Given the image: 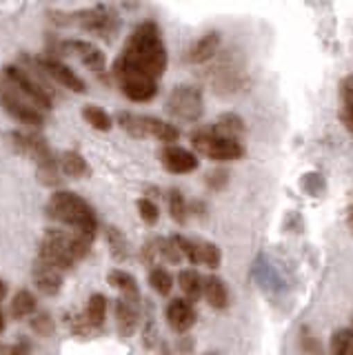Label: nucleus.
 <instances>
[{
    "label": "nucleus",
    "instance_id": "1",
    "mask_svg": "<svg viewBox=\"0 0 353 355\" xmlns=\"http://www.w3.org/2000/svg\"><path fill=\"white\" fill-rule=\"evenodd\" d=\"M169 53L162 31L153 20H145L127 36L123 51L112 67V78L131 103H151L158 96V80L167 71Z\"/></svg>",
    "mask_w": 353,
    "mask_h": 355
},
{
    "label": "nucleus",
    "instance_id": "2",
    "mask_svg": "<svg viewBox=\"0 0 353 355\" xmlns=\"http://www.w3.org/2000/svg\"><path fill=\"white\" fill-rule=\"evenodd\" d=\"M45 216L62 227H69L71 231H78L89 240H96L101 222H98L96 209L87 200L67 189L51 193L45 205Z\"/></svg>",
    "mask_w": 353,
    "mask_h": 355
},
{
    "label": "nucleus",
    "instance_id": "3",
    "mask_svg": "<svg viewBox=\"0 0 353 355\" xmlns=\"http://www.w3.org/2000/svg\"><path fill=\"white\" fill-rule=\"evenodd\" d=\"M92 244L94 240H89L78 231L47 229L38 244V258L53 264L64 273L89 255Z\"/></svg>",
    "mask_w": 353,
    "mask_h": 355
},
{
    "label": "nucleus",
    "instance_id": "4",
    "mask_svg": "<svg viewBox=\"0 0 353 355\" xmlns=\"http://www.w3.org/2000/svg\"><path fill=\"white\" fill-rule=\"evenodd\" d=\"M9 147H12L18 155L31 160L36 164L38 180L45 187H60L62 178L58 169V155L51 151L47 140L40 136L38 131L31 129H14L7 133Z\"/></svg>",
    "mask_w": 353,
    "mask_h": 355
},
{
    "label": "nucleus",
    "instance_id": "5",
    "mask_svg": "<svg viewBox=\"0 0 353 355\" xmlns=\"http://www.w3.org/2000/svg\"><path fill=\"white\" fill-rule=\"evenodd\" d=\"M51 20L60 27H78L96 36L112 38L120 29V16L112 5H94L76 11H49Z\"/></svg>",
    "mask_w": 353,
    "mask_h": 355
},
{
    "label": "nucleus",
    "instance_id": "6",
    "mask_svg": "<svg viewBox=\"0 0 353 355\" xmlns=\"http://www.w3.org/2000/svg\"><path fill=\"white\" fill-rule=\"evenodd\" d=\"M118 127L123 129L131 138H153L162 142L164 147L175 144L180 138V131L171 122L156 118V116H145V114H131V111H120L116 116Z\"/></svg>",
    "mask_w": 353,
    "mask_h": 355
},
{
    "label": "nucleus",
    "instance_id": "7",
    "mask_svg": "<svg viewBox=\"0 0 353 355\" xmlns=\"http://www.w3.org/2000/svg\"><path fill=\"white\" fill-rule=\"evenodd\" d=\"M191 147L214 162H234L245 155V147H242L240 140L223 136L212 125L200 127L191 133Z\"/></svg>",
    "mask_w": 353,
    "mask_h": 355
},
{
    "label": "nucleus",
    "instance_id": "8",
    "mask_svg": "<svg viewBox=\"0 0 353 355\" xmlns=\"http://www.w3.org/2000/svg\"><path fill=\"white\" fill-rule=\"evenodd\" d=\"M167 114L180 122H198L205 114V96L193 85H175L167 98Z\"/></svg>",
    "mask_w": 353,
    "mask_h": 355
},
{
    "label": "nucleus",
    "instance_id": "9",
    "mask_svg": "<svg viewBox=\"0 0 353 355\" xmlns=\"http://www.w3.org/2000/svg\"><path fill=\"white\" fill-rule=\"evenodd\" d=\"M0 107L5 109V114H9L14 120H18L20 125H25L31 131H38L45 127V114L38 111L34 105H29L3 76H0Z\"/></svg>",
    "mask_w": 353,
    "mask_h": 355
},
{
    "label": "nucleus",
    "instance_id": "10",
    "mask_svg": "<svg viewBox=\"0 0 353 355\" xmlns=\"http://www.w3.org/2000/svg\"><path fill=\"white\" fill-rule=\"evenodd\" d=\"M60 51H69L74 55H78V60L89 69L94 76H98L101 80H107L109 71H107V58L103 49L98 47L92 40H83V38H69L60 42Z\"/></svg>",
    "mask_w": 353,
    "mask_h": 355
},
{
    "label": "nucleus",
    "instance_id": "11",
    "mask_svg": "<svg viewBox=\"0 0 353 355\" xmlns=\"http://www.w3.org/2000/svg\"><path fill=\"white\" fill-rule=\"evenodd\" d=\"M34 62H36L38 69L56 85L69 89V92H74V94H85L87 92V83L71 69L69 64H64L62 60H58L56 55H47V53L38 55V58H34Z\"/></svg>",
    "mask_w": 353,
    "mask_h": 355
},
{
    "label": "nucleus",
    "instance_id": "12",
    "mask_svg": "<svg viewBox=\"0 0 353 355\" xmlns=\"http://www.w3.org/2000/svg\"><path fill=\"white\" fill-rule=\"evenodd\" d=\"M164 320H167V324L173 333H180L182 336V333L191 331L196 324L198 320L196 306L184 297H171L167 306H164Z\"/></svg>",
    "mask_w": 353,
    "mask_h": 355
},
{
    "label": "nucleus",
    "instance_id": "13",
    "mask_svg": "<svg viewBox=\"0 0 353 355\" xmlns=\"http://www.w3.org/2000/svg\"><path fill=\"white\" fill-rule=\"evenodd\" d=\"M160 162L169 173L175 175H184V173H193L198 166H200V160L198 155L189 149L180 147V144H169V147L160 149Z\"/></svg>",
    "mask_w": 353,
    "mask_h": 355
},
{
    "label": "nucleus",
    "instance_id": "14",
    "mask_svg": "<svg viewBox=\"0 0 353 355\" xmlns=\"http://www.w3.org/2000/svg\"><path fill=\"white\" fill-rule=\"evenodd\" d=\"M31 280H34L36 288L47 297H53L60 293L62 288V280H64V273L60 269H56L53 264L45 262L36 258L34 266H31Z\"/></svg>",
    "mask_w": 353,
    "mask_h": 355
},
{
    "label": "nucleus",
    "instance_id": "15",
    "mask_svg": "<svg viewBox=\"0 0 353 355\" xmlns=\"http://www.w3.org/2000/svg\"><path fill=\"white\" fill-rule=\"evenodd\" d=\"M209 83H212L216 87V92H220V94L238 92L242 87V71H240V67L234 64L231 58H223L212 67V71H209Z\"/></svg>",
    "mask_w": 353,
    "mask_h": 355
},
{
    "label": "nucleus",
    "instance_id": "16",
    "mask_svg": "<svg viewBox=\"0 0 353 355\" xmlns=\"http://www.w3.org/2000/svg\"><path fill=\"white\" fill-rule=\"evenodd\" d=\"M220 44H223L220 31H207V33H203V36L184 51V62H189V64H207L209 60H214L216 55H218Z\"/></svg>",
    "mask_w": 353,
    "mask_h": 355
},
{
    "label": "nucleus",
    "instance_id": "17",
    "mask_svg": "<svg viewBox=\"0 0 353 355\" xmlns=\"http://www.w3.org/2000/svg\"><path fill=\"white\" fill-rule=\"evenodd\" d=\"M140 324V304L120 297L116 302V329L120 338H131Z\"/></svg>",
    "mask_w": 353,
    "mask_h": 355
},
{
    "label": "nucleus",
    "instance_id": "18",
    "mask_svg": "<svg viewBox=\"0 0 353 355\" xmlns=\"http://www.w3.org/2000/svg\"><path fill=\"white\" fill-rule=\"evenodd\" d=\"M58 169L60 175L74 178V180H83V178L92 175V166L85 160V155L78 151H64L58 155Z\"/></svg>",
    "mask_w": 353,
    "mask_h": 355
},
{
    "label": "nucleus",
    "instance_id": "19",
    "mask_svg": "<svg viewBox=\"0 0 353 355\" xmlns=\"http://www.w3.org/2000/svg\"><path fill=\"white\" fill-rule=\"evenodd\" d=\"M203 297L207 300V304L212 309L223 311L229 306V291L223 277L218 275H207L203 277Z\"/></svg>",
    "mask_w": 353,
    "mask_h": 355
},
{
    "label": "nucleus",
    "instance_id": "20",
    "mask_svg": "<svg viewBox=\"0 0 353 355\" xmlns=\"http://www.w3.org/2000/svg\"><path fill=\"white\" fill-rule=\"evenodd\" d=\"M107 282L112 284L116 291H120L123 300H129V302H136L140 304V288H138V282L136 277L123 271V269H114L107 273Z\"/></svg>",
    "mask_w": 353,
    "mask_h": 355
},
{
    "label": "nucleus",
    "instance_id": "21",
    "mask_svg": "<svg viewBox=\"0 0 353 355\" xmlns=\"http://www.w3.org/2000/svg\"><path fill=\"white\" fill-rule=\"evenodd\" d=\"M38 311V300L36 295L29 291V288H20V291L14 293L12 302H9V318L14 322H20L25 318H31Z\"/></svg>",
    "mask_w": 353,
    "mask_h": 355
},
{
    "label": "nucleus",
    "instance_id": "22",
    "mask_svg": "<svg viewBox=\"0 0 353 355\" xmlns=\"http://www.w3.org/2000/svg\"><path fill=\"white\" fill-rule=\"evenodd\" d=\"M85 322L87 327L92 331L103 329L105 324V318H107V297L103 293H94L89 300H87V306H85Z\"/></svg>",
    "mask_w": 353,
    "mask_h": 355
},
{
    "label": "nucleus",
    "instance_id": "23",
    "mask_svg": "<svg viewBox=\"0 0 353 355\" xmlns=\"http://www.w3.org/2000/svg\"><path fill=\"white\" fill-rule=\"evenodd\" d=\"M218 133H223V136L227 138H234V140H240L242 142V136H245V120H242L238 114H231V111H227V114H220L218 120L212 125Z\"/></svg>",
    "mask_w": 353,
    "mask_h": 355
},
{
    "label": "nucleus",
    "instance_id": "24",
    "mask_svg": "<svg viewBox=\"0 0 353 355\" xmlns=\"http://www.w3.org/2000/svg\"><path fill=\"white\" fill-rule=\"evenodd\" d=\"M167 211L175 225H187V220H189V202H187L180 189L173 187L167 191Z\"/></svg>",
    "mask_w": 353,
    "mask_h": 355
},
{
    "label": "nucleus",
    "instance_id": "25",
    "mask_svg": "<svg viewBox=\"0 0 353 355\" xmlns=\"http://www.w3.org/2000/svg\"><path fill=\"white\" fill-rule=\"evenodd\" d=\"M178 286H180L184 300H189L193 304L196 300L203 295V275L196 269H182L178 273Z\"/></svg>",
    "mask_w": 353,
    "mask_h": 355
},
{
    "label": "nucleus",
    "instance_id": "26",
    "mask_svg": "<svg viewBox=\"0 0 353 355\" xmlns=\"http://www.w3.org/2000/svg\"><path fill=\"white\" fill-rule=\"evenodd\" d=\"M223 262V253H220L218 244L209 240H196V264H205L207 269H218Z\"/></svg>",
    "mask_w": 353,
    "mask_h": 355
},
{
    "label": "nucleus",
    "instance_id": "27",
    "mask_svg": "<svg viewBox=\"0 0 353 355\" xmlns=\"http://www.w3.org/2000/svg\"><path fill=\"white\" fill-rule=\"evenodd\" d=\"M83 118H85L87 125L94 127L96 131H112L114 129V118L98 105H85L83 107Z\"/></svg>",
    "mask_w": 353,
    "mask_h": 355
},
{
    "label": "nucleus",
    "instance_id": "28",
    "mask_svg": "<svg viewBox=\"0 0 353 355\" xmlns=\"http://www.w3.org/2000/svg\"><path fill=\"white\" fill-rule=\"evenodd\" d=\"M147 282H149V286L153 288V291H156L158 295H162V297L171 295V291H173V275L164 269V266H153V269H149Z\"/></svg>",
    "mask_w": 353,
    "mask_h": 355
},
{
    "label": "nucleus",
    "instance_id": "29",
    "mask_svg": "<svg viewBox=\"0 0 353 355\" xmlns=\"http://www.w3.org/2000/svg\"><path fill=\"white\" fill-rule=\"evenodd\" d=\"M105 238H107V244H109V249H112V255H114V260L118 262H125L129 258V242L125 238V233L116 229V227H107L105 229Z\"/></svg>",
    "mask_w": 353,
    "mask_h": 355
},
{
    "label": "nucleus",
    "instance_id": "30",
    "mask_svg": "<svg viewBox=\"0 0 353 355\" xmlns=\"http://www.w3.org/2000/svg\"><path fill=\"white\" fill-rule=\"evenodd\" d=\"M340 100H342V122L353 133V76H347L340 83Z\"/></svg>",
    "mask_w": 353,
    "mask_h": 355
},
{
    "label": "nucleus",
    "instance_id": "31",
    "mask_svg": "<svg viewBox=\"0 0 353 355\" xmlns=\"http://www.w3.org/2000/svg\"><path fill=\"white\" fill-rule=\"evenodd\" d=\"M29 329L34 331L38 338H51L53 331H56V322H53L51 313H47V311H36V313L29 318Z\"/></svg>",
    "mask_w": 353,
    "mask_h": 355
},
{
    "label": "nucleus",
    "instance_id": "32",
    "mask_svg": "<svg viewBox=\"0 0 353 355\" xmlns=\"http://www.w3.org/2000/svg\"><path fill=\"white\" fill-rule=\"evenodd\" d=\"M153 242V249H156V255L164 262H171V264H180L182 262V255L180 251L175 249V244L171 238H156L151 240Z\"/></svg>",
    "mask_w": 353,
    "mask_h": 355
},
{
    "label": "nucleus",
    "instance_id": "33",
    "mask_svg": "<svg viewBox=\"0 0 353 355\" xmlns=\"http://www.w3.org/2000/svg\"><path fill=\"white\" fill-rule=\"evenodd\" d=\"M331 353L353 355V331L351 329H340L331 336Z\"/></svg>",
    "mask_w": 353,
    "mask_h": 355
},
{
    "label": "nucleus",
    "instance_id": "34",
    "mask_svg": "<svg viewBox=\"0 0 353 355\" xmlns=\"http://www.w3.org/2000/svg\"><path fill=\"white\" fill-rule=\"evenodd\" d=\"M136 205H138V214H140V218H142V222H145V225H149V227L158 225L160 209H158L156 202H153V198H140Z\"/></svg>",
    "mask_w": 353,
    "mask_h": 355
},
{
    "label": "nucleus",
    "instance_id": "35",
    "mask_svg": "<svg viewBox=\"0 0 353 355\" xmlns=\"http://www.w3.org/2000/svg\"><path fill=\"white\" fill-rule=\"evenodd\" d=\"M300 351H302V355H325L322 344L316 340V336L307 327L300 329Z\"/></svg>",
    "mask_w": 353,
    "mask_h": 355
},
{
    "label": "nucleus",
    "instance_id": "36",
    "mask_svg": "<svg viewBox=\"0 0 353 355\" xmlns=\"http://www.w3.org/2000/svg\"><path fill=\"white\" fill-rule=\"evenodd\" d=\"M205 182L209 189H214V191H220V189H225L227 182H229V173L225 169H216L212 171L207 178H205Z\"/></svg>",
    "mask_w": 353,
    "mask_h": 355
},
{
    "label": "nucleus",
    "instance_id": "37",
    "mask_svg": "<svg viewBox=\"0 0 353 355\" xmlns=\"http://www.w3.org/2000/svg\"><path fill=\"white\" fill-rule=\"evenodd\" d=\"M29 351H31V344L27 340H18L16 344H12V347L7 349L5 355H29Z\"/></svg>",
    "mask_w": 353,
    "mask_h": 355
},
{
    "label": "nucleus",
    "instance_id": "38",
    "mask_svg": "<svg viewBox=\"0 0 353 355\" xmlns=\"http://www.w3.org/2000/svg\"><path fill=\"white\" fill-rule=\"evenodd\" d=\"M7 293H9V286H7V282L3 280V277H0V302L7 297Z\"/></svg>",
    "mask_w": 353,
    "mask_h": 355
},
{
    "label": "nucleus",
    "instance_id": "39",
    "mask_svg": "<svg viewBox=\"0 0 353 355\" xmlns=\"http://www.w3.org/2000/svg\"><path fill=\"white\" fill-rule=\"evenodd\" d=\"M191 347H193V342H191V340H187V338L180 340V351H182V353L191 351Z\"/></svg>",
    "mask_w": 353,
    "mask_h": 355
},
{
    "label": "nucleus",
    "instance_id": "40",
    "mask_svg": "<svg viewBox=\"0 0 353 355\" xmlns=\"http://www.w3.org/2000/svg\"><path fill=\"white\" fill-rule=\"evenodd\" d=\"M5 327H7V315H5V311H3V306H0V333L5 331Z\"/></svg>",
    "mask_w": 353,
    "mask_h": 355
},
{
    "label": "nucleus",
    "instance_id": "41",
    "mask_svg": "<svg viewBox=\"0 0 353 355\" xmlns=\"http://www.w3.org/2000/svg\"><path fill=\"white\" fill-rule=\"evenodd\" d=\"M349 225L353 227V209H349Z\"/></svg>",
    "mask_w": 353,
    "mask_h": 355
},
{
    "label": "nucleus",
    "instance_id": "42",
    "mask_svg": "<svg viewBox=\"0 0 353 355\" xmlns=\"http://www.w3.org/2000/svg\"><path fill=\"white\" fill-rule=\"evenodd\" d=\"M205 355H220V353H216V351H212V353H205Z\"/></svg>",
    "mask_w": 353,
    "mask_h": 355
},
{
    "label": "nucleus",
    "instance_id": "43",
    "mask_svg": "<svg viewBox=\"0 0 353 355\" xmlns=\"http://www.w3.org/2000/svg\"><path fill=\"white\" fill-rule=\"evenodd\" d=\"M351 331H353V329H351Z\"/></svg>",
    "mask_w": 353,
    "mask_h": 355
}]
</instances>
